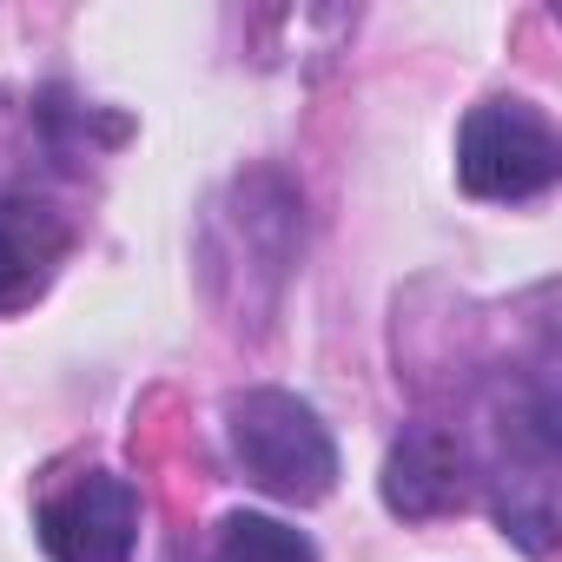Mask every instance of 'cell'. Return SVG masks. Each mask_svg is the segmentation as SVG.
<instances>
[{"instance_id":"6da1fadb","label":"cell","mask_w":562,"mask_h":562,"mask_svg":"<svg viewBox=\"0 0 562 562\" xmlns=\"http://www.w3.org/2000/svg\"><path fill=\"white\" fill-rule=\"evenodd\" d=\"M205 238H212L205 258H212L218 305L232 312V325L251 318V331H258L299 265V192L278 172H245L212 205Z\"/></svg>"},{"instance_id":"7a4b0ae2","label":"cell","mask_w":562,"mask_h":562,"mask_svg":"<svg viewBox=\"0 0 562 562\" xmlns=\"http://www.w3.org/2000/svg\"><path fill=\"white\" fill-rule=\"evenodd\" d=\"M225 437H232L238 470L258 490L285 496V503H318L338 483L331 430L292 391H245V397H232L225 404Z\"/></svg>"},{"instance_id":"3957f363","label":"cell","mask_w":562,"mask_h":562,"mask_svg":"<svg viewBox=\"0 0 562 562\" xmlns=\"http://www.w3.org/2000/svg\"><path fill=\"white\" fill-rule=\"evenodd\" d=\"M562 172V146L549 133V120L522 100H483L463 133H457V179L476 199H536L549 192Z\"/></svg>"},{"instance_id":"277c9868","label":"cell","mask_w":562,"mask_h":562,"mask_svg":"<svg viewBox=\"0 0 562 562\" xmlns=\"http://www.w3.org/2000/svg\"><path fill=\"white\" fill-rule=\"evenodd\" d=\"M139 542V490L113 470H87L41 503V549L54 562H126Z\"/></svg>"},{"instance_id":"5b68a950","label":"cell","mask_w":562,"mask_h":562,"mask_svg":"<svg viewBox=\"0 0 562 562\" xmlns=\"http://www.w3.org/2000/svg\"><path fill=\"white\" fill-rule=\"evenodd\" d=\"M463 496H470V457H463V443L450 430H437V424H411L391 443V457H384V503L397 516L424 522V516L463 509Z\"/></svg>"},{"instance_id":"8992f818","label":"cell","mask_w":562,"mask_h":562,"mask_svg":"<svg viewBox=\"0 0 562 562\" xmlns=\"http://www.w3.org/2000/svg\"><path fill=\"white\" fill-rule=\"evenodd\" d=\"M67 218L41 199H21L8 192L0 199V312H21L34 305L47 285H54V271L67 258Z\"/></svg>"},{"instance_id":"52a82bcc","label":"cell","mask_w":562,"mask_h":562,"mask_svg":"<svg viewBox=\"0 0 562 562\" xmlns=\"http://www.w3.org/2000/svg\"><path fill=\"white\" fill-rule=\"evenodd\" d=\"M212 562H318L312 542L278 516H225Z\"/></svg>"},{"instance_id":"ba28073f","label":"cell","mask_w":562,"mask_h":562,"mask_svg":"<svg viewBox=\"0 0 562 562\" xmlns=\"http://www.w3.org/2000/svg\"><path fill=\"white\" fill-rule=\"evenodd\" d=\"M0 106H8V100H0Z\"/></svg>"}]
</instances>
